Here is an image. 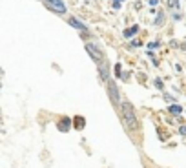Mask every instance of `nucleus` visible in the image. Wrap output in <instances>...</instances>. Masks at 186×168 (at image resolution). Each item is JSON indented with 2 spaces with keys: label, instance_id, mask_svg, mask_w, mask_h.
<instances>
[{
  "label": "nucleus",
  "instance_id": "nucleus-1",
  "mask_svg": "<svg viewBox=\"0 0 186 168\" xmlns=\"http://www.w3.org/2000/svg\"><path fill=\"white\" fill-rule=\"evenodd\" d=\"M121 112H122V119H124V124L128 130H139V121L135 117V112L132 104L128 101H122L121 102Z\"/></svg>",
  "mask_w": 186,
  "mask_h": 168
},
{
  "label": "nucleus",
  "instance_id": "nucleus-2",
  "mask_svg": "<svg viewBox=\"0 0 186 168\" xmlns=\"http://www.w3.org/2000/svg\"><path fill=\"white\" fill-rule=\"evenodd\" d=\"M108 93H110V99H111L113 106L119 104V99H121V95H119V88H117L115 81H111V79H108Z\"/></svg>",
  "mask_w": 186,
  "mask_h": 168
},
{
  "label": "nucleus",
  "instance_id": "nucleus-3",
  "mask_svg": "<svg viewBox=\"0 0 186 168\" xmlns=\"http://www.w3.org/2000/svg\"><path fill=\"white\" fill-rule=\"evenodd\" d=\"M86 51L90 53V57H91L95 62H102V53L99 51V48H97L95 44L88 42V44H86Z\"/></svg>",
  "mask_w": 186,
  "mask_h": 168
},
{
  "label": "nucleus",
  "instance_id": "nucleus-4",
  "mask_svg": "<svg viewBox=\"0 0 186 168\" xmlns=\"http://www.w3.org/2000/svg\"><path fill=\"white\" fill-rule=\"evenodd\" d=\"M46 4L49 9L57 11V13H66V4L62 0H46Z\"/></svg>",
  "mask_w": 186,
  "mask_h": 168
},
{
  "label": "nucleus",
  "instance_id": "nucleus-5",
  "mask_svg": "<svg viewBox=\"0 0 186 168\" xmlns=\"http://www.w3.org/2000/svg\"><path fill=\"white\" fill-rule=\"evenodd\" d=\"M99 73H101V77H102L104 81H108L110 79V70H108V64L104 62H99Z\"/></svg>",
  "mask_w": 186,
  "mask_h": 168
},
{
  "label": "nucleus",
  "instance_id": "nucleus-6",
  "mask_svg": "<svg viewBox=\"0 0 186 168\" xmlns=\"http://www.w3.org/2000/svg\"><path fill=\"white\" fill-rule=\"evenodd\" d=\"M68 24H70V26H71V28H77V29H80V31H84V29H86V24H82V22L80 20H77V18H70V20H68Z\"/></svg>",
  "mask_w": 186,
  "mask_h": 168
},
{
  "label": "nucleus",
  "instance_id": "nucleus-7",
  "mask_svg": "<svg viewBox=\"0 0 186 168\" xmlns=\"http://www.w3.org/2000/svg\"><path fill=\"white\" fill-rule=\"evenodd\" d=\"M70 123H71V119H68V117H64V119H62L60 123H59V130H60V132H68V130H70Z\"/></svg>",
  "mask_w": 186,
  "mask_h": 168
},
{
  "label": "nucleus",
  "instance_id": "nucleus-8",
  "mask_svg": "<svg viewBox=\"0 0 186 168\" xmlns=\"http://www.w3.org/2000/svg\"><path fill=\"white\" fill-rule=\"evenodd\" d=\"M73 123H75V128H77V130H82L86 121H84V117L79 115V117H75V119H73Z\"/></svg>",
  "mask_w": 186,
  "mask_h": 168
},
{
  "label": "nucleus",
  "instance_id": "nucleus-9",
  "mask_svg": "<svg viewBox=\"0 0 186 168\" xmlns=\"http://www.w3.org/2000/svg\"><path fill=\"white\" fill-rule=\"evenodd\" d=\"M170 113H173V115H181V113H183V106L172 104V106H170Z\"/></svg>",
  "mask_w": 186,
  "mask_h": 168
},
{
  "label": "nucleus",
  "instance_id": "nucleus-10",
  "mask_svg": "<svg viewBox=\"0 0 186 168\" xmlns=\"http://www.w3.org/2000/svg\"><path fill=\"white\" fill-rule=\"evenodd\" d=\"M137 29H139L137 26H133L132 29H126V31H124V37H128V39H132V35H135V33H137Z\"/></svg>",
  "mask_w": 186,
  "mask_h": 168
},
{
  "label": "nucleus",
  "instance_id": "nucleus-11",
  "mask_svg": "<svg viewBox=\"0 0 186 168\" xmlns=\"http://www.w3.org/2000/svg\"><path fill=\"white\" fill-rule=\"evenodd\" d=\"M163 22H164V15H163V13H159V15H157V20H155V24H157V26H161Z\"/></svg>",
  "mask_w": 186,
  "mask_h": 168
},
{
  "label": "nucleus",
  "instance_id": "nucleus-12",
  "mask_svg": "<svg viewBox=\"0 0 186 168\" xmlns=\"http://www.w3.org/2000/svg\"><path fill=\"white\" fill-rule=\"evenodd\" d=\"M179 134H181V135H186V124H183L179 128Z\"/></svg>",
  "mask_w": 186,
  "mask_h": 168
},
{
  "label": "nucleus",
  "instance_id": "nucleus-13",
  "mask_svg": "<svg viewBox=\"0 0 186 168\" xmlns=\"http://www.w3.org/2000/svg\"><path fill=\"white\" fill-rule=\"evenodd\" d=\"M155 86H157V88H161V90H163V81H161V79H155Z\"/></svg>",
  "mask_w": 186,
  "mask_h": 168
},
{
  "label": "nucleus",
  "instance_id": "nucleus-14",
  "mask_svg": "<svg viewBox=\"0 0 186 168\" xmlns=\"http://www.w3.org/2000/svg\"><path fill=\"white\" fill-rule=\"evenodd\" d=\"M168 4H170V6H172V8H173V6H179V2H177V0H168Z\"/></svg>",
  "mask_w": 186,
  "mask_h": 168
},
{
  "label": "nucleus",
  "instance_id": "nucleus-15",
  "mask_svg": "<svg viewBox=\"0 0 186 168\" xmlns=\"http://www.w3.org/2000/svg\"><path fill=\"white\" fill-rule=\"evenodd\" d=\"M115 71H117V75H121V64H117V66H115Z\"/></svg>",
  "mask_w": 186,
  "mask_h": 168
},
{
  "label": "nucleus",
  "instance_id": "nucleus-16",
  "mask_svg": "<svg viewBox=\"0 0 186 168\" xmlns=\"http://www.w3.org/2000/svg\"><path fill=\"white\" fill-rule=\"evenodd\" d=\"M115 2H122V0H115Z\"/></svg>",
  "mask_w": 186,
  "mask_h": 168
}]
</instances>
